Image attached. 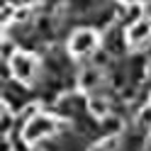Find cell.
<instances>
[{
    "label": "cell",
    "instance_id": "52a82bcc",
    "mask_svg": "<svg viewBox=\"0 0 151 151\" xmlns=\"http://www.w3.org/2000/svg\"><path fill=\"white\" fill-rule=\"evenodd\" d=\"M117 146H119V134H110L105 139H100L98 144H93L90 151H115Z\"/></svg>",
    "mask_w": 151,
    "mask_h": 151
},
{
    "label": "cell",
    "instance_id": "6da1fadb",
    "mask_svg": "<svg viewBox=\"0 0 151 151\" xmlns=\"http://www.w3.org/2000/svg\"><path fill=\"white\" fill-rule=\"evenodd\" d=\"M59 132V119L51 117V115H37L32 117L29 122H24L22 127V139L27 141V144H37V141H42L46 137H51Z\"/></svg>",
    "mask_w": 151,
    "mask_h": 151
},
{
    "label": "cell",
    "instance_id": "7a4b0ae2",
    "mask_svg": "<svg viewBox=\"0 0 151 151\" xmlns=\"http://www.w3.org/2000/svg\"><path fill=\"white\" fill-rule=\"evenodd\" d=\"M37 66H39L37 63V56L29 54V51H17V54L10 56V71L20 83H29L34 78Z\"/></svg>",
    "mask_w": 151,
    "mask_h": 151
},
{
    "label": "cell",
    "instance_id": "8fae6325",
    "mask_svg": "<svg viewBox=\"0 0 151 151\" xmlns=\"http://www.w3.org/2000/svg\"><path fill=\"white\" fill-rule=\"evenodd\" d=\"M10 17H15V7H12V5H5V7H3V22L10 20Z\"/></svg>",
    "mask_w": 151,
    "mask_h": 151
},
{
    "label": "cell",
    "instance_id": "5b68a950",
    "mask_svg": "<svg viewBox=\"0 0 151 151\" xmlns=\"http://www.w3.org/2000/svg\"><path fill=\"white\" fill-rule=\"evenodd\" d=\"M88 110H90V115L95 119H105L110 115V105H107V100H102V98H90L88 100Z\"/></svg>",
    "mask_w": 151,
    "mask_h": 151
},
{
    "label": "cell",
    "instance_id": "30bf717a",
    "mask_svg": "<svg viewBox=\"0 0 151 151\" xmlns=\"http://www.w3.org/2000/svg\"><path fill=\"white\" fill-rule=\"evenodd\" d=\"M10 127H12V112L10 107L3 105V129H10Z\"/></svg>",
    "mask_w": 151,
    "mask_h": 151
},
{
    "label": "cell",
    "instance_id": "9c48e42d",
    "mask_svg": "<svg viewBox=\"0 0 151 151\" xmlns=\"http://www.w3.org/2000/svg\"><path fill=\"white\" fill-rule=\"evenodd\" d=\"M29 15H32L29 7H20V10H15V17H12V20H15V22H27V20H29Z\"/></svg>",
    "mask_w": 151,
    "mask_h": 151
},
{
    "label": "cell",
    "instance_id": "277c9868",
    "mask_svg": "<svg viewBox=\"0 0 151 151\" xmlns=\"http://www.w3.org/2000/svg\"><path fill=\"white\" fill-rule=\"evenodd\" d=\"M151 39V20L149 17H139V20H134L129 24L127 29V44L129 46H144L146 42Z\"/></svg>",
    "mask_w": 151,
    "mask_h": 151
},
{
    "label": "cell",
    "instance_id": "7c38bea8",
    "mask_svg": "<svg viewBox=\"0 0 151 151\" xmlns=\"http://www.w3.org/2000/svg\"><path fill=\"white\" fill-rule=\"evenodd\" d=\"M124 5H146V3H151V0H122Z\"/></svg>",
    "mask_w": 151,
    "mask_h": 151
},
{
    "label": "cell",
    "instance_id": "ba28073f",
    "mask_svg": "<svg viewBox=\"0 0 151 151\" xmlns=\"http://www.w3.org/2000/svg\"><path fill=\"white\" fill-rule=\"evenodd\" d=\"M139 124L141 127H151V105L139 110Z\"/></svg>",
    "mask_w": 151,
    "mask_h": 151
},
{
    "label": "cell",
    "instance_id": "3957f363",
    "mask_svg": "<svg viewBox=\"0 0 151 151\" xmlns=\"http://www.w3.org/2000/svg\"><path fill=\"white\" fill-rule=\"evenodd\" d=\"M95 49H98V34L93 32V29H78L68 39V51L73 56H78V59L90 56Z\"/></svg>",
    "mask_w": 151,
    "mask_h": 151
},
{
    "label": "cell",
    "instance_id": "8992f818",
    "mask_svg": "<svg viewBox=\"0 0 151 151\" xmlns=\"http://www.w3.org/2000/svg\"><path fill=\"white\" fill-rule=\"evenodd\" d=\"M100 83V71L98 68H86L81 73V88L83 90H93Z\"/></svg>",
    "mask_w": 151,
    "mask_h": 151
}]
</instances>
